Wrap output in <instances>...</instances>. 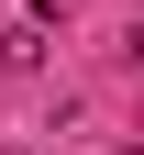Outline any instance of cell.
<instances>
[{
  "label": "cell",
  "mask_w": 144,
  "mask_h": 155,
  "mask_svg": "<svg viewBox=\"0 0 144 155\" xmlns=\"http://www.w3.org/2000/svg\"><path fill=\"white\" fill-rule=\"evenodd\" d=\"M33 55H45V22H11L0 33V67H33Z\"/></svg>",
  "instance_id": "6da1fadb"
},
{
  "label": "cell",
  "mask_w": 144,
  "mask_h": 155,
  "mask_svg": "<svg viewBox=\"0 0 144 155\" xmlns=\"http://www.w3.org/2000/svg\"><path fill=\"white\" fill-rule=\"evenodd\" d=\"M122 45H133V67H144V11H133V33H122Z\"/></svg>",
  "instance_id": "7a4b0ae2"
},
{
  "label": "cell",
  "mask_w": 144,
  "mask_h": 155,
  "mask_svg": "<svg viewBox=\"0 0 144 155\" xmlns=\"http://www.w3.org/2000/svg\"><path fill=\"white\" fill-rule=\"evenodd\" d=\"M0 155H11V144H0Z\"/></svg>",
  "instance_id": "3957f363"
}]
</instances>
